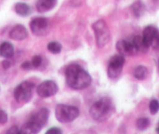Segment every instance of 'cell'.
<instances>
[{
	"label": "cell",
	"mask_w": 159,
	"mask_h": 134,
	"mask_svg": "<svg viewBox=\"0 0 159 134\" xmlns=\"http://www.w3.org/2000/svg\"><path fill=\"white\" fill-rule=\"evenodd\" d=\"M150 126V120L148 118H140L137 121V127L139 130H145Z\"/></svg>",
	"instance_id": "cell-20"
},
{
	"label": "cell",
	"mask_w": 159,
	"mask_h": 134,
	"mask_svg": "<svg viewBox=\"0 0 159 134\" xmlns=\"http://www.w3.org/2000/svg\"><path fill=\"white\" fill-rule=\"evenodd\" d=\"M148 69L143 65H138L134 71V77L138 80H143L148 76Z\"/></svg>",
	"instance_id": "cell-18"
},
{
	"label": "cell",
	"mask_w": 159,
	"mask_h": 134,
	"mask_svg": "<svg viewBox=\"0 0 159 134\" xmlns=\"http://www.w3.org/2000/svg\"><path fill=\"white\" fill-rule=\"evenodd\" d=\"M157 71H158V73H159V59H158V60H157Z\"/></svg>",
	"instance_id": "cell-30"
},
{
	"label": "cell",
	"mask_w": 159,
	"mask_h": 134,
	"mask_svg": "<svg viewBox=\"0 0 159 134\" xmlns=\"http://www.w3.org/2000/svg\"><path fill=\"white\" fill-rule=\"evenodd\" d=\"M158 33L159 30H157L155 27L149 25L147 26L144 28V30H143V36H142V37L144 39L145 42L150 45L151 41L154 38V37H155Z\"/></svg>",
	"instance_id": "cell-14"
},
{
	"label": "cell",
	"mask_w": 159,
	"mask_h": 134,
	"mask_svg": "<svg viewBox=\"0 0 159 134\" xmlns=\"http://www.w3.org/2000/svg\"><path fill=\"white\" fill-rule=\"evenodd\" d=\"M31 62L34 68L38 69V68H40V67L42 66V62H43V58L40 56H34L33 59H32Z\"/></svg>",
	"instance_id": "cell-22"
},
{
	"label": "cell",
	"mask_w": 159,
	"mask_h": 134,
	"mask_svg": "<svg viewBox=\"0 0 159 134\" xmlns=\"http://www.w3.org/2000/svg\"><path fill=\"white\" fill-rule=\"evenodd\" d=\"M57 4V0H38L36 7L39 13H46L52 10Z\"/></svg>",
	"instance_id": "cell-12"
},
{
	"label": "cell",
	"mask_w": 159,
	"mask_h": 134,
	"mask_svg": "<svg viewBox=\"0 0 159 134\" xmlns=\"http://www.w3.org/2000/svg\"><path fill=\"white\" fill-rule=\"evenodd\" d=\"M35 86L32 82L24 81L20 83L14 89L13 95L16 101L20 103H27L33 96Z\"/></svg>",
	"instance_id": "cell-6"
},
{
	"label": "cell",
	"mask_w": 159,
	"mask_h": 134,
	"mask_svg": "<svg viewBox=\"0 0 159 134\" xmlns=\"http://www.w3.org/2000/svg\"><path fill=\"white\" fill-rule=\"evenodd\" d=\"M7 133H19L20 134V128H19L18 126H14L13 127L10 128V129L7 130Z\"/></svg>",
	"instance_id": "cell-27"
},
{
	"label": "cell",
	"mask_w": 159,
	"mask_h": 134,
	"mask_svg": "<svg viewBox=\"0 0 159 134\" xmlns=\"http://www.w3.org/2000/svg\"><path fill=\"white\" fill-rule=\"evenodd\" d=\"M152 47L155 51H159V33L154 37V38L151 41L150 44V47Z\"/></svg>",
	"instance_id": "cell-23"
},
{
	"label": "cell",
	"mask_w": 159,
	"mask_h": 134,
	"mask_svg": "<svg viewBox=\"0 0 159 134\" xmlns=\"http://www.w3.org/2000/svg\"><path fill=\"white\" fill-rule=\"evenodd\" d=\"M58 91V86L52 80H45L37 87V93L41 97L46 98L55 95Z\"/></svg>",
	"instance_id": "cell-9"
},
{
	"label": "cell",
	"mask_w": 159,
	"mask_h": 134,
	"mask_svg": "<svg viewBox=\"0 0 159 134\" xmlns=\"http://www.w3.org/2000/svg\"><path fill=\"white\" fill-rule=\"evenodd\" d=\"M0 55L5 59H10L14 55V48L11 43L5 42L0 45Z\"/></svg>",
	"instance_id": "cell-15"
},
{
	"label": "cell",
	"mask_w": 159,
	"mask_h": 134,
	"mask_svg": "<svg viewBox=\"0 0 159 134\" xmlns=\"http://www.w3.org/2000/svg\"><path fill=\"white\" fill-rule=\"evenodd\" d=\"M8 121V115L3 110H0V124H5Z\"/></svg>",
	"instance_id": "cell-24"
},
{
	"label": "cell",
	"mask_w": 159,
	"mask_h": 134,
	"mask_svg": "<svg viewBox=\"0 0 159 134\" xmlns=\"http://www.w3.org/2000/svg\"><path fill=\"white\" fill-rule=\"evenodd\" d=\"M133 42L134 44L137 53H147L149 50L150 45L147 43L143 38V37L140 36H134L132 37Z\"/></svg>",
	"instance_id": "cell-13"
},
{
	"label": "cell",
	"mask_w": 159,
	"mask_h": 134,
	"mask_svg": "<svg viewBox=\"0 0 159 134\" xmlns=\"http://www.w3.org/2000/svg\"><path fill=\"white\" fill-rule=\"evenodd\" d=\"M114 111V105L109 97H102L91 105L90 115L98 122H105L111 117Z\"/></svg>",
	"instance_id": "cell-3"
},
{
	"label": "cell",
	"mask_w": 159,
	"mask_h": 134,
	"mask_svg": "<svg viewBox=\"0 0 159 134\" xmlns=\"http://www.w3.org/2000/svg\"><path fill=\"white\" fill-rule=\"evenodd\" d=\"M95 36L96 45L98 48H103L110 41V30L104 20H99L92 24Z\"/></svg>",
	"instance_id": "cell-4"
},
{
	"label": "cell",
	"mask_w": 159,
	"mask_h": 134,
	"mask_svg": "<svg viewBox=\"0 0 159 134\" xmlns=\"http://www.w3.org/2000/svg\"><path fill=\"white\" fill-rule=\"evenodd\" d=\"M49 117V110L46 108H42L34 114L20 128V134L38 133L42 127L46 125Z\"/></svg>",
	"instance_id": "cell-2"
},
{
	"label": "cell",
	"mask_w": 159,
	"mask_h": 134,
	"mask_svg": "<svg viewBox=\"0 0 159 134\" xmlns=\"http://www.w3.org/2000/svg\"><path fill=\"white\" fill-rule=\"evenodd\" d=\"M66 80L70 88L83 90L91 85L92 79L91 75L77 64H72L66 70Z\"/></svg>",
	"instance_id": "cell-1"
},
{
	"label": "cell",
	"mask_w": 159,
	"mask_h": 134,
	"mask_svg": "<svg viewBox=\"0 0 159 134\" xmlns=\"http://www.w3.org/2000/svg\"><path fill=\"white\" fill-rule=\"evenodd\" d=\"M15 11L21 16H27L31 13V8L30 6L24 2H17L14 7Z\"/></svg>",
	"instance_id": "cell-16"
},
{
	"label": "cell",
	"mask_w": 159,
	"mask_h": 134,
	"mask_svg": "<svg viewBox=\"0 0 159 134\" xmlns=\"http://www.w3.org/2000/svg\"><path fill=\"white\" fill-rule=\"evenodd\" d=\"M116 49L122 56H134L137 54L132 37L128 39H122L116 43Z\"/></svg>",
	"instance_id": "cell-10"
},
{
	"label": "cell",
	"mask_w": 159,
	"mask_h": 134,
	"mask_svg": "<svg viewBox=\"0 0 159 134\" xmlns=\"http://www.w3.org/2000/svg\"><path fill=\"white\" fill-rule=\"evenodd\" d=\"M28 36V31L24 26L17 24L11 29L10 32V37L13 40L22 41L26 39Z\"/></svg>",
	"instance_id": "cell-11"
},
{
	"label": "cell",
	"mask_w": 159,
	"mask_h": 134,
	"mask_svg": "<svg viewBox=\"0 0 159 134\" xmlns=\"http://www.w3.org/2000/svg\"><path fill=\"white\" fill-rule=\"evenodd\" d=\"M2 67H3L4 69H8L9 68H10V66L12 65V63L11 62H10V60H9L8 59H5V60L2 61Z\"/></svg>",
	"instance_id": "cell-28"
},
{
	"label": "cell",
	"mask_w": 159,
	"mask_h": 134,
	"mask_svg": "<svg viewBox=\"0 0 159 134\" xmlns=\"http://www.w3.org/2000/svg\"><path fill=\"white\" fill-rule=\"evenodd\" d=\"M62 129H59V128H57V127H52V128H51V129H48V131L46 132V133H48V134H54V133L59 134V133H62Z\"/></svg>",
	"instance_id": "cell-26"
},
{
	"label": "cell",
	"mask_w": 159,
	"mask_h": 134,
	"mask_svg": "<svg viewBox=\"0 0 159 134\" xmlns=\"http://www.w3.org/2000/svg\"><path fill=\"white\" fill-rule=\"evenodd\" d=\"M125 63V58L122 55H115L110 59L108 65V76L110 79H116L120 76L123 65Z\"/></svg>",
	"instance_id": "cell-7"
},
{
	"label": "cell",
	"mask_w": 159,
	"mask_h": 134,
	"mask_svg": "<svg viewBox=\"0 0 159 134\" xmlns=\"http://www.w3.org/2000/svg\"><path fill=\"white\" fill-rule=\"evenodd\" d=\"M149 110L151 115H155L159 112V101L157 99H152L150 101Z\"/></svg>",
	"instance_id": "cell-21"
},
{
	"label": "cell",
	"mask_w": 159,
	"mask_h": 134,
	"mask_svg": "<svg viewBox=\"0 0 159 134\" xmlns=\"http://www.w3.org/2000/svg\"><path fill=\"white\" fill-rule=\"evenodd\" d=\"M156 132H158L159 133V123H158V125L157 126V128H156Z\"/></svg>",
	"instance_id": "cell-29"
},
{
	"label": "cell",
	"mask_w": 159,
	"mask_h": 134,
	"mask_svg": "<svg viewBox=\"0 0 159 134\" xmlns=\"http://www.w3.org/2000/svg\"><path fill=\"white\" fill-rule=\"evenodd\" d=\"M33 68L34 66L32 65V62H29V61H26L21 64V69H24V70H29V69H31Z\"/></svg>",
	"instance_id": "cell-25"
},
{
	"label": "cell",
	"mask_w": 159,
	"mask_h": 134,
	"mask_svg": "<svg viewBox=\"0 0 159 134\" xmlns=\"http://www.w3.org/2000/svg\"><path fill=\"white\" fill-rule=\"evenodd\" d=\"M47 48L50 52L53 53V54H59L62 51V45L59 42H52L48 44Z\"/></svg>",
	"instance_id": "cell-19"
},
{
	"label": "cell",
	"mask_w": 159,
	"mask_h": 134,
	"mask_svg": "<svg viewBox=\"0 0 159 134\" xmlns=\"http://www.w3.org/2000/svg\"><path fill=\"white\" fill-rule=\"evenodd\" d=\"M80 115V111L75 106L67 105H57L56 107V117L61 123H71Z\"/></svg>",
	"instance_id": "cell-5"
},
{
	"label": "cell",
	"mask_w": 159,
	"mask_h": 134,
	"mask_svg": "<svg viewBox=\"0 0 159 134\" xmlns=\"http://www.w3.org/2000/svg\"><path fill=\"white\" fill-rule=\"evenodd\" d=\"M131 9L136 17H140L145 12V6L140 0H137L131 6Z\"/></svg>",
	"instance_id": "cell-17"
},
{
	"label": "cell",
	"mask_w": 159,
	"mask_h": 134,
	"mask_svg": "<svg viewBox=\"0 0 159 134\" xmlns=\"http://www.w3.org/2000/svg\"><path fill=\"white\" fill-rule=\"evenodd\" d=\"M32 33L36 36H45L49 30V21L45 17L34 18L30 24Z\"/></svg>",
	"instance_id": "cell-8"
}]
</instances>
